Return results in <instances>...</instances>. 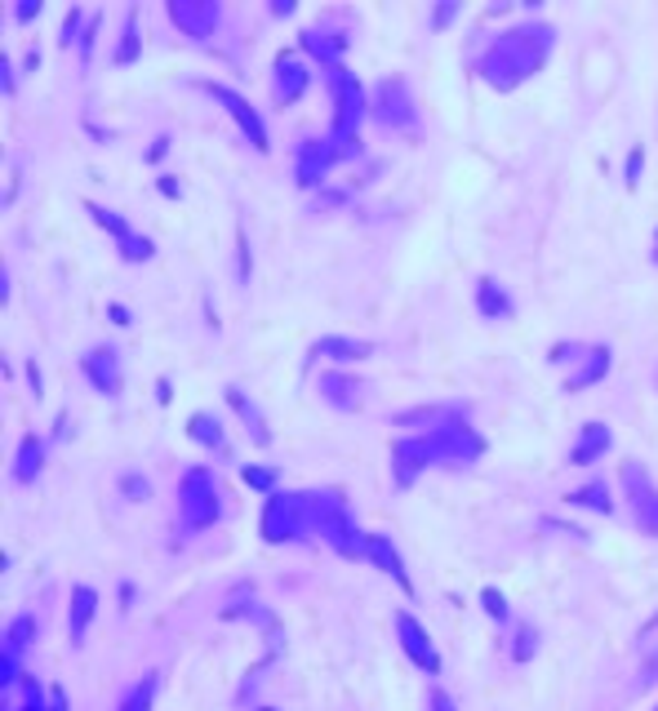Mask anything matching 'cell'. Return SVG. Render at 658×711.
Returning <instances> with one entry per match:
<instances>
[{
	"instance_id": "277c9868",
	"label": "cell",
	"mask_w": 658,
	"mask_h": 711,
	"mask_svg": "<svg viewBox=\"0 0 658 711\" xmlns=\"http://www.w3.org/2000/svg\"><path fill=\"white\" fill-rule=\"evenodd\" d=\"M218 481L210 467H187L182 481H178V511H182V525L187 530H210L214 520L223 516V503H218Z\"/></svg>"
},
{
	"instance_id": "ffe728a7",
	"label": "cell",
	"mask_w": 658,
	"mask_h": 711,
	"mask_svg": "<svg viewBox=\"0 0 658 711\" xmlns=\"http://www.w3.org/2000/svg\"><path fill=\"white\" fill-rule=\"evenodd\" d=\"M365 556H369L374 564H379L383 574H392V579H396L405 592H414V587H409V574H405V564H401V551H396V547H392L383 534H365Z\"/></svg>"
},
{
	"instance_id": "7bdbcfd3",
	"label": "cell",
	"mask_w": 658,
	"mask_h": 711,
	"mask_svg": "<svg viewBox=\"0 0 658 711\" xmlns=\"http://www.w3.org/2000/svg\"><path fill=\"white\" fill-rule=\"evenodd\" d=\"M40 10H45L40 0H27V5H18V10H14V18H18V23H31V18H40Z\"/></svg>"
},
{
	"instance_id": "74e56055",
	"label": "cell",
	"mask_w": 658,
	"mask_h": 711,
	"mask_svg": "<svg viewBox=\"0 0 658 711\" xmlns=\"http://www.w3.org/2000/svg\"><path fill=\"white\" fill-rule=\"evenodd\" d=\"M80 23H89L80 10H72V14L63 18V36H59V45H63V50H72V45H80V36H85V31H80Z\"/></svg>"
},
{
	"instance_id": "cb8c5ba5",
	"label": "cell",
	"mask_w": 658,
	"mask_h": 711,
	"mask_svg": "<svg viewBox=\"0 0 658 711\" xmlns=\"http://www.w3.org/2000/svg\"><path fill=\"white\" fill-rule=\"evenodd\" d=\"M477 307H481V316L485 320H511V299H507V290L498 280H477Z\"/></svg>"
},
{
	"instance_id": "d4e9b609",
	"label": "cell",
	"mask_w": 658,
	"mask_h": 711,
	"mask_svg": "<svg viewBox=\"0 0 658 711\" xmlns=\"http://www.w3.org/2000/svg\"><path fill=\"white\" fill-rule=\"evenodd\" d=\"M40 467H45V441L23 436V441H18V458H14V481H18V485H31V481L40 477Z\"/></svg>"
},
{
	"instance_id": "5b68a950",
	"label": "cell",
	"mask_w": 658,
	"mask_h": 711,
	"mask_svg": "<svg viewBox=\"0 0 658 711\" xmlns=\"http://www.w3.org/2000/svg\"><path fill=\"white\" fill-rule=\"evenodd\" d=\"M312 534V494H271L263 507V538L267 543H299Z\"/></svg>"
},
{
	"instance_id": "603a6c76",
	"label": "cell",
	"mask_w": 658,
	"mask_h": 711,
	"mask_svg": "<svg viewBox=\"0 0 658 711\" xmlns=\"http://www.w3.org/2000/svg\"><path fill=\"white\" fill-rule=\"evenodd\" d=\"M316 356H329V360H339V365H352V360L374 356V343H360V339H320V343L312 347L307 365H312Z\"/></svg>"
},
{
	"instance_id": "7dc6e473",
	"label": "cell",
	"mask_w": 658,
	"mask_h": 711,
	"mask_svg": "<svg viewBox=\"0 0 658 711\" xmlns=\"http://www.w3.org/2000/svg\"><path fill=\"white\" fill-rule=\"evenodd\" d=\"M161 192H165V196H182V187H178L174 178H161Z\"/></svg>"
},
{
	"instance_id": "f6af8a7d",
	"label": "cell",
	"mask_w": 658,
	"mask_h": 711,
	"mask_svg": "<svg viewBox=\"0 0 658 711\" xmlns=\"http://www.w3.org/2000/svg\"><path fill=\"white\" fill-rule=\"evenodd\" d=\"M241 280H250V245H245V231H241Z\"/></svg>"
},
{
	"instance_id": "b9f144b4",
	"label": "cell",
	"mask_w": 658,
	"mask_h": 711,
	"mask_svg": "<svg viewBox=\"0 0 658 711\" xmlns=\"http://www.w3.org/2000/svg\"><path fill=\"white\" fill-rule=\"evenodd\" d=\"M428 707H432V711H458L454 698H450L445 689H432V694H428Z\"/></svg>"
},
{
	"instance_id": "484cf974",
	"label": "cell",
	"mask_w": 658,
	"mask_h": 711,
	"mask_svg": "<svg viewBox=\"0 0 658 711\" xmlns=\"http://www.w3.org/2000/svg\"><path fill=\"white\" fill-rule=\"evenodd\" d=\"M187 436H192L197 445H205V449H214V454H227V436H223L218 418H210V414H192V418H187Z\"/></svg>"
},
{
	"instance_id": "ac0fdd59",
	"label": "cell",
	"mask_w": 658,
	"mask_h": 711,
	"mask_svg": "<svg viewBox=\"0 0 658 711\" xmlns=\"http://www.w3.org/2000/svg\"><path fill=\"white\" fill-rule=\"evenodd\" d=\"M93 609H99V592H93V587H72V609H67V636H72V645H85V632L93 623Z\"/></svg>"
},
{
	"instance_id": "bcb514c9",
	"label": "cell",
	"mask_w": 658,
	"mask_h": 711,
	"mask_svg": "<svg viewBox=\"0 0 658 711\" xmlns=\"http://www.w3.org/2000/svg\"><path fill=\"white\" fill-rule=\"evenodd\" d=\"M271 14H276V18H290V14H294V0H276Z\"/></svg>"
},
{
	"instance_id": "d590c367",
	"label": "cell",
	"mask_w": 658,
	"mask_h": 711,
	"mask_svg": "<svg viewBox=\"0 0 658 711\" xmlns=\"http://www.w3.org/2000/svg\"><path fill=\"white\" fill-rule=\"evenodd\" d=\"M534 649H539V632H534L530 623H521V627H516V649H511V658H516V662H530Z\"/></svg>"
},
{
	"instance_id": "30bf717a",
	"label": "cell",
	"mask_w": 658,
	"mask_h": 711,
	"mask_svg": "<svg viewBox=\"0 0 658 711\" xmlns=\"http://www.w3.org/2000/svg\"><path fill=\"white\" fill-rule=\"evenodd\" d=\"M201 89L210 93L214 103H223V112H227L231 120L241 125V134L250 138V148H254V152H267V148H271V142H267V129H263V116H258V112H254V107L241 99L237 89H227V85H214V80H210V85H201Z\"/></svg>"
},
{
	"instance_id": "f546056e",
	"label": "cell",
	"mask_w": 658,
	"mask_h": 711,
	"mask_svg": "<svg viewBox=\"0 0 658 711\" xmlns=\"http://www.w3.org/2000/svg\"><path fill=\"white\" fill-rule=\"evenodd\" d=\"M36 640V619L31 613H18V619L10 623V632H5V653L10 658H23V649Z\"/></svg>"
},
{
	"instance_id": "7a4b0ae2",
	"label": "cell",
	"mask_w": 658,
	"mask_h": 711,
	"mask_svg": "<svg viewBox=\"0 0 658 711\" xmlns=\"http://www.w3.org/2000/svg\"><path fill=\"white\" fill-rule=\"evenodd\" d=\"M312 530L334 547L343 560H356L365 556V534L356 530V520L347 511V498L339 490H320L312 494Z\"/></svg>"
},
{
	"instance_id": "816d5d0a",
	"label": "cell",
	"mask_w": 658,
	"mask_h": 711,
	"mask_svg": "<svg viewBox=\"0 0 658 711\" xmlns=\"http://www.w3.org/2000/svg\"><path fill=\"white\" fill-rule=\"evenodd\" d=\"M258 711H276V707H258Z\"/></svg>"
},
{
	"instance_id": "f907efd6",
	"label": "cell",
	"mask_w": 658,
	"mask_h": 711,
	"mask_svg": "<svg viewBox=\"0 0 658 711\" xmlns=\"http://www.w3.org/2000/svg\"><path fill=\"white\" fill-rule=\"evenodd\" d=\"M27 378H31V388H36V396H40V369H36V360L27 365Z\"/></svg>"
},
{
	"instance_id": "3957f363",
	"label": "cell",
	"mask_w": 658,
	"mask_h": 711,
	"mask_svg": "<svg viewBox=\"0 0 658 711\" xmlns=\"http://www.w3.org/2000/svg\"><path fill=\"white\" fill-rule=\"evenodd\" d=\"M329 85H334V129H329V138L339 142L343 161L360 152V120H365V89L360 80L347 72V67H334L329 72Z\"/></svg>"
},
{
	"instance_id": "7402d4cb",
	"label": "cell",
	"mask_w": 658,
	"mask_h": 711,
	"mask_svg": "<svg viewBox=\"0 0 658 711\" xmlns=\"http://www.w3.org/2000/svg\"><path fill=\"white\" fill-rule=\"evenodd\" d=\"M343 45H347V36H329L325 27H307V31H303V50H307V54H316V59L325 63V72L343 67V63H339Z\"/></svg>"
},
{
	"instance_id": "52a82bcc",
	"label": "cell",
	"mask_w": 658,
	"mask_h": 711,
	"mask_svg": "<svg viewBox=\"0 0 658 711\" xmlns=\"http://www.w3.org/2000/svg\"><path fill=\"white\" fill-rule=\"evenodd\" d=\"M432 441H436L441 462H450V467H467V462H477V458L485 454V441H481L463 418L436 422V427H432Z\"/></svg>"
},
{
	"instance_id": "ab89813d",
	"label": "cell",
	"mask_w": 658,
	"mask_h": 711,
	"mask_svg": "<svg viewBox=\"0 0 658 711\" xmlns=\"http://www.w3.org/2000/svg\"><path fill=\"white\" fill-rule=\"evenodd\" d=\"M641 169H645V148H632V152H628V178H623V182L636 187V182H641Z\"/></svg>"
},
{
	"instance_id": "4fadbf2b",
	"label": "cell",
	"mask_w": 658,
	"mask_h": 711,
	"mask_svg": "<svg viewBox=\"0 0 658 711\" xmlns=\"http://www.w3.org/2000/svg\"><path fill=\"white\" fill-rule=\"evenodd\" d=\"M80 369H85V378L93 383V392L121 396L125 373H121V356H116V347H89V352L80 356Z\"/></svg>"
},
{
	"instance_id": "f35d334b",
	"label": "cell",
	"mask_w": 658,
	"mask_h": 711,
	"mask_svg": "<svg viewBox=\"0 0 658 711\" xmlns=\"http://www.w3.org/2000/svg\"><path fill=\"white\" fill-rule=\"evenodd\" d=\"M481 600H485V613H490V619L507 623V600H503V596H498L494 587H485V596H481Z\"/></svg>"
},
{
	"instance_id": "e575fe53",
	"label": "cell",
	"mask_w": 658,
	"mask_h": 711,
	"mask_svg": "<svg viewBox=\"0 0 658 711\" xmlns=\"http://www.w3.org/2000/svg\"><path fill=\"white\" fill-rule=\"evenodd\" d=\"M156 250H152V241H148V236H125V241H121V258L125 263H148Z\"/></svg>"
},
{
	"instance_id": "9a60e30c",
	"label": "cell",
	"mask_w": 658,
	"mask_h": 711,
	"mask_svg": "<svg viewBox=\"0 0 658 711\" xmlns=\"http://www.w3.org/2000/svg\"><path fill=\"white\" fill-rule=\"evenodd\" d=\"M307 85H312L307 63H299L294 54H280V59H276V72H271V99H276L280 107L299 103L303 93H307Z\"/></svg>"
},
{
	"instance_id": "681fc988",
	"label": "cell",
	"mask_w": 658,
	"mask_h": 711,
	"mask_svg": "<svg viewBox=\"0 0 658 711\" xmlns=\"http://www.w3.org/2000/svg\"><path fill=\"white\" fill-rule=\"evenodd\" d=\"M112 325H121V329H125V325H129V312H125V307H112Z\"/></svg>"
},
{
	"instance_id": "1f68e13d",
	"label": "cell",
	"mask_w": 658,
	"mask_h": 711,
	"mask_svg": "<svg viewBox=\"0 0 658 711\" xmlns=\"http://www.w3.org/2000/svg\"><path fill=\"white\" fill-rule=\"evenodd\" d=\"M138 59V10L125 14V40H121V50H116V63H134Z\"/></svg>"
},
{
	"instance_id": "2e32d148",
	"label": "cell",
	"mask_w": 658,
	"mask_h": 711,
	"mask_svg": "<svg viewBox=\"0 0 658 711\" xmlns=\"http://www.w3.org/2000/svg\"><path fill=\"white\" fill-rule=\"evenodd\" d=\"M365 388L356 383V378H347V373H320V401L325 405H334L339 414H356L360 409V396Z\"/></svg>"
},
{
	"instance_id": "836d02e7",
	"label": "cell",
	"mask_w": 658,
	"mask_h": 711,
	"mask_svg": "<svg viewBox=\"0 0 658 711\" xmlns=\"http://www.w3.org/2000/svg\"><path fill=\"white\" fill-rule=\"evenodd\" d=\"M121 494H125L129 503H148V498H152V481L138 477V471H125V477H121Z\"/></svg>"
},
{
	"instance_id": "6da1fadb",
	"label": "cell",
	"mask_w": 658,
	"mask_h": 711,
	"mask_svg": "<svg viewBox=\"0 0 658 711\" xmlns=\"http://www.w3.org/2000/svg\"><path fill=\"white\" fill-rule=\"evenodd\" d=\"M556 45V31L547 23H530V27H511L503 31L494 45H485V54L477 59L481 76L494 85V89H516L526 85L530 76L543 72L547 54Z\"/></svg>"
},
{
	"instance_id": "8d00e7d4",
	"label": "cell",
	"mask_w": 658,
	"mask_h": 711,
	"mask_svg": "<svg viewBox=\"0 0 658 711\" xmlns=\"http://www.w3.org/2000/svg\"><path fill=\"white\" fill-rule=\"evenodd\" d=\"M152 694H156V676H148L143 685H138V689L121 702V711H152Z\"/></svg>"
},
{
	"instance_id": "f5cc1de1",
	"label": "cell",
	"mask_w": 658,
	"mask_h": 711,
	"mask_svg": "<svg viewBox=\"0 0 658 711\" xmlns=\"http://www.w3.org/2000/svg\"><path fill=\"white\" fill-rule=\"evenodd\" d=\"M654 378H658V373H654Z\"/></svg>"
},
{
	"instance_id": "8992f818",
	"label": "cell",
	"mask_w": 658,
	"mask_h": 711,
	"mask_svg": "<svg viewBox=\"0 0 658 711\" xmlns=\"http://www.w3.org/2000/svg\"><path fill=\"white\" fill-rule=\"evenodd\" d=\"M441 462V454H436V441H432V432H422V436H405V441H396L392 445V481L401 485V490H409L422 471L428 467H436Z\"/></svg>"
},
{
	"instance_id": "4316f807",
	"label": "cell",
	"mask_w": 658,
	"mask_h": 711,
	"mask_svg": "<svg viewBox=\"0 0 658 711\" xmlns=\"http://www.w3.org/2000/svg\"><path fill=\"white\" fill-rule=\"evenodd\" d=\"M23 694H27L23 711H67V694L63 689H40L31 676H23Z\"/></svg>"
},
{
	"instance_id": "60d3db41",
	"label": "cell",
	"mask_w": 658,
	"mask_h": 711,
	"mask_svg": "<svg viewBox=\"0 0 658 711\" xmlns=\"http://www.w3.org/2000/svg\"><path fill=\"white\" fill-rule=\"evenodd\" d=\"M458 10H463V5H458V0H450V5H436V14H432V27H436V31H441V27H450Z\"/></svg>"
},
{
	"instance_id": "83f0119b",
	"label": "cell",
	"mask_w": 658,
	"mask_h": 711,
	"mask_svg": "<svg viewBox=\"0 0 658 711\" xmlns=\"http://www.w3.org/2000/svg\"><path fill=\"white\" fill-rule=\"evenodd\" d=\"M636 658H641V672L645 681H658V619H649L636 636Z\"/></svg>"
},
{
	"instance_id": "7c38bea8",
	"label": "cell",
	"mask_w": 658,
	"mask_h": 711,
	"mask_svg": "<svg viewBox=\"0 0 658 711\" xmlns=\"http://www.w3.org/2000/svg\"><path fill=\"white\" fill-rule=\"evenodd\" d=\"M343 161V152H339V142L334 138H312V142H303L299 148V187H320L325 182V174L334 169Z\"/></svg>"
},
{
	"instance_id": "c3c4849f",
	"label": "cell",
	"mask_w": 658,
	"mask_h": 711,
	"mask_svg": "<svg viewBox=\"0 0 658 711\" xmlns=\"http://www.w3.org/2000/svg\"><path fill=\"white\" fill-rule=\"evenodd\" d=\"M165 152H169V138H156V142H152V161H161Z\"/></svg>"
},
{
	"instance_id": "8fae6325",
	"label": "cell",
	"mask_w": 658,
	"mask_h": 711,
	"mask_svg": "<svg viewBox=\"0 0 658 711\" xmlns=\"http://www.w3.org/2000/svg\"><path fill=\"white\" fill-rule=\"evenodd\" d=\"M396 636H401V649L409 653V662H414V668H422L428 676H441V653H436L432 636L418 627V619H414V613H396Z\"/></svg>"
},
{
	"instance_id": "ba28073f",
	"label": "cell",
	"mask_w": 658,
	"mask_h": 711,
	"mask_svg": "<svg viewBox=\"0 0 658 711\" xmlns=\"http://www.w3.org/2000/svg\"><path fill=\"white\" fill-rule=\"evenodd\" d=\"M623 490H628V503H632V516L641 534L658 538V490L649 481V471L641 462H623Z\"/></svg>"
},
{
	"instance_id": "e0dca14e",
	"label": "cell",
	"mask_w": 658,
	"mask_h": 711,
	"mask_svg": "<svg viewBox=\"0 0 658 711\" xmlns=\"http://www.w3.org/2000/svg\"><path fill=\"white\" fill-rule=\"evenodd\" d=\"M223 396H227V405H231V409H237V418L245 422L250 441H254L258 449H267V445H271V432H267V418H263V409H258V405H254V401H250L241 388H227Z\"/></svg>"
},
{
	"instance_id": "ee69618b",
	"label": "cell",
	"mask_w": 658,
	"mask_h": 711,
	"mask_svg": "<svg viewBox=\"0 0 658 711\" xmlns=\"http://www.w3.org/2000/svg\"><path fill=\"white\" fill-rule=\"evenodd\" d=\"M0 80H5V93H14V63L0 59Z\"/></svg>"
},
{
	"instance_id": "f1b7e54d",
	"label": "cell",
	"mask_w": 658,
	"mask_h": 711,
	"mask_svg": "<svg viewBox=\"0 0 658 711\" xmlns=\"http://www.w3.org/2000/svg\"><path fill=\"white\" fill-rule=\"evenodd\" d=\"M566 503L570 507H592V511H615V503H609V490H605V481H587L583 490H574V494H566Z\"/></svg>"
},
{
	"instance_id": "d6986e66",
	"label": "cell",
	"mask_w": 658,
	"mask_h": 711,
	"mask_svg": "<svg viewBox=\"0 0 658 711\" xmlns=\"http://www.w3.org/2000/svg\"><path fill=\"white\" fill-rule=\"evenodd\" d=\"M609 445H615V432H609L605 422H583V436H579V445L570 449V467H587V462H596Z\"/></svg>"
},
{
	"instance_id": "d6a6232c",
	"label": "cell",
	"mask_w": 658,
	"mask_h": 711,
	"mask_svg": "<svg viewBox=\"0 0 658 711\" xmlns=\"http://www.w3.org/2000/svg\"><path fill=\"white\" fill-rule=\"evenodd\" d=\"M241 481L250 485V490H258V494H276V471L271 467H241Z\"/></svg>"
},
{
	"instance_id": "4dcf8cb0",
	"label": "cell",
	"mask_w": 658,
	"mask_h": 711,
	"mask_svg": "<svg viewBox=\"0 0 658 711\" xmlns=\"http://www.w3.org/2000/svg\"><path fill=\"white\" fill-rule=\"evenodd\" d=\"M85 210H89V218L99 223L103 231H112V236H116V245L125 241V236H134V231H129V223H125L116 210H103V205H93V201H85Z\"/></svg>"
},
{
	"instance_id": "5bb4252c",
	"label": "cell",
	"mask_w": 658,
	"mask_h": 711,
	"mask_svg": "<svg viewBox=\"0 0 658 711\" xmlns=\"http://www.w3.org/2000/svg\"><path fill=\"white\" fill-rule=\"evenodd\" d=\"M169 18L192 36V40H205L218 31V18L223 10L214 5V0H169Z\"/></svg>"
},
{
	"instance_id": "9c48e42d",
	"label": "cell",
	"mask_w": 658,
	"mask_h": 711,
	"mask_svg": "<svg viewBox=\"0 0 658 711\" xmlns=\"http://www.w3.org/2000/svg\"><path fill=\"white\" fill-rule=\"evenodd\" d=\"M374 120L388 125V129H414L418 112H414V99H409V85L401 76L379 80V89H374Z\"/></svg>"
},
{
	"instance_id": "44dd1931",
	"label": "cell",
	"mask_w": 658,
	"mask_h": 711,
	"mask_svg": "<svg viewBox=\"0 0 658 711\" xmlns=\"http://www.w3.org/2000/svg\"><path fill=\"white\" fill-rule=\"evenodd\" d=\"M609 360H615V352H609V347H587V352H583V369H579L574 378H566V392L574 396V392L600 383V378L609 373Z\"/></svg>"
}]
</instances>
